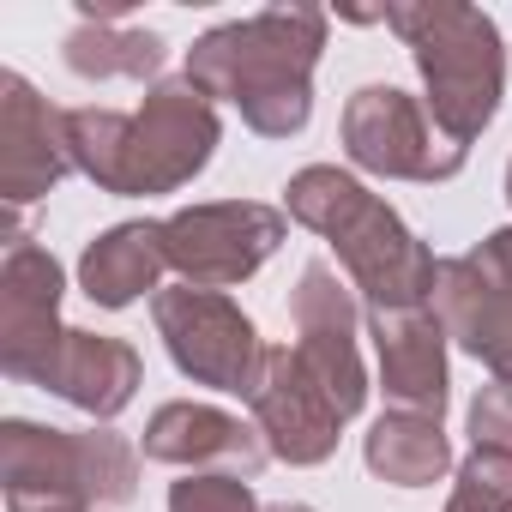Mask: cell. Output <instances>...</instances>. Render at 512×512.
I'll return each instance as SVG.
<instances>
[{
    "label": "cell",
    "instance_id": "obj_1",
    "mask_svg": "<svg viewBox=\"0 0 512 512\" xmlns=\"http://www.w3.org/2000/svg\"><path fill=\"white\" fill-rule=\"evenodd\" d=\"M320 49H326V13L296 0V7H266L253 19L205 31L187 49V79L205 97H229L253 133L290 139L314 115Z\"/></svg>",
    "mask_w": 512,
    "mask_h": 512
},
{
    "label": "cell",
    "instance_id": "obj_2",
    "mask_svg": "<svg viewBox=\"0 0 512 512\" xmlns=\"http://www.w3.org/2000/svg\"><path fill=\"white\" fill-rule=\"evenodd\" d=\"M284 193H290V217L332 241L338 266H344L350 284L368 296V314H386V308H428L440 260L410 235V223H404L380 193H368V187H362L356 175H344L338 163H314V169L290 175Z\"/></svg>",
    "mask_w": 512,
    "mask_h": 512
},
{
    "label": "cell",
    "instance_id": "obj_3",
    "mask_svg": "<svg viewBox=\"0 0 512 512\" xmlns=\"http://www.w3.org/2000/svg\"><path fill=\"white\" fill-rule=\"evenodd\" d=\"M386 25L416 55L434 127L452 145H470L494 121L506 91V49L494 19L464 7V0H404V7H386Z\"/></svg>",
    "mask_w": 512,
    "mask_h": 512
},
{
    "label": "cell",
    "instance_id": "obj_4",
    "mask_svg": "<svg viewBox=\"0 0 512 512\" xmlns=\"http://www.w3.org/2000/svg\"><path fill=\"white\" fill-rule=\"evenodd\" d=\"M151 320H157V338L169 350V362L193 380V386H211V392H253L266 368V344L253 332V320L223 296V290H157L151 296Z\"/></svg>",
    "mask_w": 512,
    "mask_h": 512
},
{
    "label": "cell",
    "instance_id": "obj_5",
    "mask_svg": "<svg viewBox=\"0 0 512 512\" xmlns=\"http://www.w3.org/2000/svg\"><path fill=\"white\" fill-rule=\"evenodd\" d=\"M284 241V211L260 199H211L163 217V247H169V272L193 290H229L253 278Z\"/></svg>",
    "mask_w": 512,
    "mask_h": 512
},
{
    "label": "cell",
    "instance_id": "obj_6",
    "mask_svg": "<svg viewBox=\"0 0 512 512\" xmlns=\"http://www.w3.org/2000/svg\"><path fill=\"white\" fill-rule=\"evenodd\" d=\"M217 109L193 79H163L151 85L145 109L127 127V157H121V187L115 193H175L187 187L211 151H217Z\"/></svg>",
    "mask_w": 512,
    "mask_h": 512
},
{
    "label": "cell",
    "instance_id": "obj_7",
    "mask_svg": "<svg viewBox=\"0 0 512 512\" xmlns=\"http://www.w3.org/2000/svg\"><path fill=\"white\" fill-rule=\"evenodd\" d=\"M344 151L356 169L386 181H452L464 169V145H452L398 85H362L344 103Z\"/></svg>",
    "mask_w": 512,
    "mask_h": 512
},
{
    "label": "cell",
    "instance_id": "obj_8",
    "mask_svg": "<svg viewBox=\"0 0 512 512\" xmlns=\"http://www.w3.org/2000/svg\"><path fill=\"white\" fill-rule=\"evenodd\" d=\"M73 326H61V266L37 241H13L0 266V374L25 386H49L61 344Z\"/></svg>",
    "mask_w": 512,
    "mask_h": 512
},
{
    "label": "cell",
    "instance_id": "obj_9",
    "mask_svg": "<svg viewBox=\"0 0 512 512\" xmlns=\"http://www.w3.org/2000/svg\"><path fill=\"white\" fill-rule=\"evenodd\" d=\"M247 404H253V422H260V440H266L272 458H284V464H326L338 452L344 416L302 374L296 350H266V368H260V380H253Z\"/></svg>",
    "mask_w": 512,
    "mask_h": 512
},
{
    "label": "cell",
    "instance_id": "obj_10",
    "mask_svg": "<svg viewBox=\"0 0 512 512\" xmlns=\"http://www.w3.org/2000/svg\"><path fill=\"white\" fill-rule=\"evenodd\" d=\"M67 169H73V157H67V115L49 97H37L31 79L0 73V199L31 205Z\"/></svg>",
    "mask_w": 512,
    "mask_h": 512
},
{
    "label": "cell",
    "instance_id": "obj_11",
    "mask_svg": "<svg viewBox=\"0 0 512 512\" xmlns=\"http://www.w3.org/2000/svg\"><path fill=\"white\" fill-rule=\"evenodd\" d=\"M0 482L7 512H97L85 488L79 434L43 422H0Z\"/></svg>",
    "mask_w": 512,
    "mask_h": 512
},
{
    "label": "cell",
    "instance_id": "obj_12",
    "mask_svg": "<svg viewBox=\"0 0 512 512\" xmlns=\"http://www.w3.org/2000/svg\"><path fill=\"white\" fill-rule=\"evenodd\" d=\"M145 458L151 464H175V470H217V476H241L253 482L260 464L272 458L260 428H247L229 410L211 404H163L145 428Z\"/></svg>",
    "mask_w": 512,
    "mask_h": 512
},
{
    "label": "cell",
    "instance_id": "obj_13",
    "mask_svg": "<svg viewBox=\"0 0 512 512\" xmlns=\"http://www.w3.org/2000/svg\"><path fill=\"white\" fill-rule=\"evenodd\" d=\"M374 350H380V392L404 416H434L446 410V326L434 308H386L368 314Z\"/></svg>",
    "mask_w": 512,
    "mask_h": 512
},
{
    "label": "cell",
    "instance_id": "obj_14",
    "mask_svg": "<svg viewBox=\"0 0 512 512\" xmlns=\"http://www.w3.org/2000/svg\"><path fill=\"white\" fill-rule=\"evenodd\" d=\"M434 314L464 356L494 368V380H512V284H494L470 266V253H458L434 272Z\"/></svg>",
    "mask_w": 512,
    "mask_h": 512
},
{
    "label": "cell",
    "instance_id": "obj_15",
    "mask_svg": "<svg viewBox=\"0 0 512 512\" xmlns=\"http://www.w3.org/2000/svg\"><path fill=\"white\" fill-rule=\"evenodd\" d=\"M139 380H145V362H139V350H133L127 338L67 332L49 392H61V398H67V404H79L85 416L109 422V416H121V410L133 404Z\"/></svg>",
    "mask_w": 512,
    "mask_h": 512
},
{
    "label": "cell",
    "instance_id": "obj_16",
    "mask_svg": "<svg viewBox=\"0 0 512 512\" xmlns=\"http://www.w3.org/2000/svg\"><path fill=\"white\" fill-rule=\"evenodd\" d=\"M163 266H169L163 223H115L79 253V290L97 308H127L145 290H157Z\"/></svg>",
    "mask_w": 512,
    "mask_h": 512
},
{
    "label": "cell",
    "instance_id": "obj_17",
    "mask_svg": "<svg viewBox=\"0 0 512 512\" xmlns=\"http://www.w3.org/2000/svg\"><path fill=\"white\" fill-rule=\"evenodd\" d=\"M362 458L380 482H398V488H428L446 476L452 464V440L434 416H404V410H386L368 440H362Z\"/></svg>",
    "mask_w": 512,
    "mask_h": 512
},
{
    "label": "cell",
    "instance_id": "obj_18",
    "mask_svg": "<svg viewBox=\"0 0 512 512\" xmlns=\"http://www.w3.org/2000/svg\"><path fill=\"white\" fill-rule=\"evenodd\" d=\"M67 67L79 79H151L163 67V37L121 25H79L67 37Z\"/></svg>",
    "mask_w": 512,
    "mask_h": 512
},
{
    "label": "cell",
    "instance_id": "obj_19",
    "mask_svg": "<svg viewBox=\"0 0 512 512\" xmlns=\"http://www.w3.org/2000/svg\"><path fill=\"white\" fill-rule=\"evenodd\" d=\"M290 350L344 422L368 404V374H362V356H356V332H302Z\"/></svg>",
    "mask_w": 512,
    "mask_h": 512
},
{
    "label": "cell",
    "instance_id": "obj_20",
    "mask_svg": "<svg viewBox=\"0 0 512 512\" xmlns=\"http://www.w3.org/2000/svg\"><path fill=\"white\" fill-rule=\"evenodd\" d=\"M127 127L133 115L115 109H67V157L85 181H97L103 193L121 187V157H127Z\"/></svg>",
    "mask_w": 512,
    "mask_h": 512
},
{
    "label": "cell",
    "instance_id": "obj_21",
    "mask_svg": "<svg viewBox=\"0 0 512 512\" xmlns=\"http://www.w3.org/2000/svg\"><path fill=\"white\" fill-rule=\"evenodd\" d=\"M79 458H85V488L91 506H127L139 488V452L115 428H79Z\"/></svg>",
    "mask_w": 512,
    "mask_h": 512
},
{
    "label": "cell",
    "instance_id": "obj_22",
    "mask_svg": "<svg viewBox=\"0 0 512 512\" xmlns=\"http://www.w3.org/2000/svg\"><path fill=\"white\" fill-rule=\"evenodd\" d=\"M290 320H296V332H356V290L326 260H314V266H302Z\"/></svg>",
    "mask_w": 512,
    "mask_h": 512
},
{
    "label": "cell",
    "instance_id": "obj_23",
    "mask_svg": "<svg viewBox=\"0 0 512 512\" xmlns=\"http://www.w3.org/2000/svg\"><path fill=\"white\" fill-rule=\"evenodd\" d=\"M446 512H512V452L470 446V458L458 464V488H452Z\"/></svg>",
    "mask_w": 512,
    "mask_h": 512
},
{
    "label": "cell",
    "instance_id": "obj_24",
    "mask_svg": "<svg viewBox=\"0 0 512 512\" xmlns=\"http://www.w3.org/2000/svg\"><path fill=\"white\" fill-rule=\"evenodd\" d=\"M169 512H260V506H253V488L241 476L187 470L181 482H169Z\"/></svg>",
    "mask_w": 512,
    "mask_h": 512
},
{
    "label": "cell",
    "instance_id": "obj_25",
    "mask_svg": "<svg viewBox=\"0 0 512 512\" xmlns=\"http://www.w3.org/2000/svg\"><path fill=\"white\" fill-rule=\"evenodd\" d=\"M470 440L488 452H512V380H494L470 404Z\"/></svg>",
    "mask_w": 512,
    "mask_h": 512
},
{
    "label": "cell",
    "instance_id": "obj_26",
    "mask_svg": "<svg viewBox=\"0 0 512 512\" xmlns=\"http://www.w3.org/2000/svg\"><path fill=\"white\" fill-rule=\"evenodd\" d=\"M470 266H476V272H488L494 284H512V223H506V229H494L482 247H470Z\"/></svg>",
    "mask_w": 512,
    "mask_h": 512
},
{
    "label": "cell",
    "instance_id": "obj_27",
    "mask_svg": "<svg viewBox=\"0 0 512 512\" xmlns=\"http://www.w3.org/2000/svg\"><path fill=\"white\" fill-rule=\"evenodd\" d=\"M266 512H314V506H296V500H284V506H266Z\"/></svg>",
    "mask_w": 512,
    "mask_h": 512
},
{
    "label": "cell",
    "instance_id": "obj_28",
    "mask_svg": "<svg viewBox=\"0 0 512 512\" xmlns=\"http://www.w3.org/2000/svg\"><path fill=\"white\" fill-rule=\"evenodd\" d=\"M506 199H512V163H506Z\"/></svg>",
    "mask_w": 512,
    "mask_h": 512
}]
</instances>
